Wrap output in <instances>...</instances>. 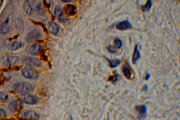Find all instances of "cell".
I'll return each mask as SVG.
<instances>
[{
	"label": "cell",
	"mask_w": 180,
	"mask_h": 120,
	"mask_svg": "<svg viewBox=\"0 0 180 120\" xmlns=\"http://www.w3.org/2000/svg\"><path fill=\"white\" fill-rule=\"evenodd\" d=\"M107 49L108 51L111 52V53H112V54H115L117 52V51L115 50V49L114 48V47L111 45H109L108 47H107Z\"/></svg>",
	"instance_id": "d4e9b609"
},
{
	"label": "cell",
	"mask_w": 180,
	"mask_h": 120,
	"mask_svg": "<svg viewBox=\"0 0 180 120\" xmlns=\"http://www.w3.org/2000/svg\"><path fill=\"white\" fill-rule=\"evenodd\" d=\"M143 89L144 90V91H147V90L148 89V86H147V85H145V86H144Z\"/></svg>",
	"instance_id": "83f0119b"
},
{
	"label": "cell",
	"mask_w": 180,
	"mask_h": 120,
	"mask_svg": "<svg viewBox=\"0 0 180 120\" xmlns=\"http://www.w3.org/2000/svg\"><path fill=\"white\" fill-rule=\"evenodd\" d=\"M24 46V43L21 41H15L10 45L9 49L12 51H16Z\"/></svg>",
	"instance_id": "e0dca14e"
},
{
	"label": "cell",
	"mask_w": 180,
	"mask_h": 120,
	"mask_svg": "<svg viewBox=\"0 0 180 120\" xmlns=\"http://www.w3.org/2000/svg\"><path fill=\"white\" fill-rule=\"evenodd\" d=\"M135 110L139 115V120H144L147 116V107L145 105L136 106Z\"/></svg>",
	"instance_id": "8992f818"
},
{
	"label": "cell",
	"mask_w": 180,
	"mask_h": 120,
	"mask_svg": "<svg viewBox=\"0 0 180 120\" xmlns=\"http://www.w3.org/2000/svg\"><path fill=\"white\" fill-rule=\"evenodd\" d=\"M22 74L25 78L29 79H36L38 76V73L36 70L29 66L25 67L22 69Z\"/></svg>",
	"instance_id": "7a4b0ae2"
},
{
	"label": "cell",
	"mask_w": 180,
	"mask_h": 120,
	"mask_svg": "<svg viewBox=\"0 0 180 120\" xmlns=\"http://www.w3.org/2000/svg\"><path fill=\"white\" fill-rule=\"evenodd\" d=\"M54 13L55 16L58 19L60 22H64L65 21V17L64 16V14L62 10V8L59 6H56L54 10Z\"/></svg>",
	"instance_id": "7c38bea8"
},
{
	"label": "cell",
	"mask_w": 180,
	"mask_h": 120,
	"mask_svg": "<svg viewBox=\"0 0 180 120\" xmlns=\"http://www.w3.org/2000/svg\"><path fill=\"white\" fill-rule=\"evenodd\" d=\"M141 58V54L138 49V45H136L134 49V52L132 56V63L133 64H136L138 59Z\"/></svg>",
	"instance_id": "5bb4252c"
},
{
	"label": "cell",
	"mask_w": 180,
	"mask_h": 120,
	"mask_svg": "<svg viewBox=\"0 0 180 120\" xmlns=\"http://www.w3.org/2000/svg\"><path fill=\"white\" fill-rule=\"evenodd\" d=\"M21 100L23 102L28 105H34L37 103L38 102L37 98L36 96L29 94L22 95Z\"/></svg>",
	"instance_id": "52a82bcc"
},
{
	"label": "cell",
	"mask_w": 180,
	"mask_h": 120,
	"mask_svg": "<svg viewBox=\"0 0 180 120\" xmlns=\"http://www.w3.org/2000/svg\"><path fill=\"white\" fill-rule=\"evenodd\" d=\"M122 71L125 77L128 79H132V72L130 68L127 65H124L122 67Z\"/></svg>",
	"instance_id": "ac0fdd59"
},
{
	"label": "cell",
	"mask_w": 180,
	"mask_h": 120,
	"mask_svg": "<svg viewBox=\"0 0 180 120\" xmlns=\"http://www.w3.org/2000/svg\"><path fill=\"white\" fill-rule=\"evenodd\" d=\"M14 88L16 93L21 95L29 94L32 92L34 89L33 86L27 82H18L14 85Z\"/></svg>",
	"instance_id": "6da1fadb"
},
{
	"label": "cell",
	"mask_w": 180,
	"mask_h": 120,
	"mask_svg": "<svg viewBox=\"0 0 180 120\" xmlns=\"http://www.w3.org/2000/svg\"><path fill=\"white\" fill-rule=\"evenodd\" d=\"M119 76V75L118 74H117V73H116V72H115L114 75H112V76H110L109 77V81H111L112 83L115 84L116 82L118 81Z\"/></svg>",
	"instance_id": "603a6c76"
},
{
	"label": "cell",
	"mask_w": 180,
	"mask_h": 120,
	"mask_svg": "<svg viewBox=\"0 0 180 120\" xmlns=\"http://www.w3.org/2000/svg\"><path fill=\"white\" fill-rule=\"evenodd\" d=\"M22 117L28 120H38L40 118V115L36 112L34 111H26L22 114Z\"/></svg>",
	"instance_id": "ba28073f"
},
{
	"label": "cell",
	"mask_w": 180,
	"mask_h": 120,
	"mask_svg": "<svg viewBox=\"0 0 180 120\" xmlns=\"http://www.w3.org/2000/svg\"><path fill=\"white\" fill-rule=\"evenodd\" d=\"M20 102L17 100H13L9 104V109L11 110L12 112H15L19 108Z\"/></svg>",
	"instance_id": "d6986e66"
},
{
	"label": "cell",
	"mask_w": 180,
	"mask_h": 120,
	"mask_svg": "<svg viewBox=\"0 0 180 120\" xmlns=\"http://www.w3.org/2000/svg\"><path fill=\"white\" fill-rule=\"evenodd\" d=\"M150 77V75L149 73H147L146 76H145V80L146 81H148V80L149 79Z\"/></svg>",
	"instance_id": "4316f807"
},
{
	"label": "cell",
	"mask_w": 180,
	"mask_h": 120,
	"mask_svg": "<svg viewBox=\"0 0 180 120\" xmlns=\"http://www.w3.org/2000/svg\"><path fill=\"white\" fill-rule=\"evenodd\" d=\"M18 61V58L13 55H6L0 59V64L2 66H11Z\"/></svg>",
	"instance_id": "3957f363"
},
{
	"label": "cell",
	"mask_w": 180,
	"mask_h": 120,
	"mask_svg": "<svg viewBox=\"0 0 180 120\" xmlns=\"http://www.w3.org/2000/svg\"><path fill=\"white\" fill-rule=\"evenodd\" d=\"M42 37V33L38 29H34L29 32L26 37L27 42H33L36 40H37L39 38Z\"/></svg>",
	"instance_id": "277c9868"
},
{
	"label": "cell",
	"mask_w": 180,
	"mask_h": 120,
	"mask_svg": "<svg viewBox=\"0 0 180 120\" xmlns=\"http://www.w3.org/2000/svg\"><path fill=\"white\" fill-rule=\"evenodd\" d=\"M6 112L3 109H0V118L6 117Z\"/></svg>",
	"instance_id": "484cf974"
},
{
	"label": "cell",
	"mask_w": 180,
	"mask_h": 120,
	"mask_svg": "<svg viewBox=\"0 0 180 120\" xmlns=\"http://www.w3.org/2000/svg\"><path fill=\"white\" fill-rule=\"evenodd\" d=\"M23 63L30 66L38 67L42 65L41 61L38 59L32 57H25L22 59Z\"/></svg>",
	"instance_id": "5b68a950"
},
{
	"label": "cell",
	"mask_w": 180,
	"mask_h": 120,
	"mask_svg": "<svg viewBox=\"0 0 180 120\" xmlns=\"http://www.w3.org/2000/svg\"><path fill=\"white\" fill-rule=\"evenodd\" d=\"M123 46V42L121 39H119L118 38H116L114 40V49H119L121 48Z\"/></svg>",
	"instance_id": "7402d4cb"
},
{
	"label": "cell",
	"mask_w": 180,
	"mask_h": 120,
	"mask_svg": "<svg viewBox=\"0 0 180 120\" xmlns=\"http://www.w3.org/2000/svg\"><path fill=\"white\" fill-rule=\"evenodd\" d=\"M64 11L68 16H73L76 13V7L74 4H68L64 7Z\"/></svg>",
	"instance_id": "8fae6325"
},
{
	"label": "cell",
	"mask_w": 180,
	"mask_h": 120,
	"mask_svg": "<svg viewBox=\"0 0 180 120\" xmlns=\"http://www.w3.org/2000/svg\"><path fill=\"white\" fill-rule=\"evenodd\" d=\"M9 28V18H7L1 25V29H0V32L3 34H6L8 32Z\"/></svg>",
	"instance_id": "2e32d148"
},
{
	"label": "cell",
	"mask_w": 180,
	"mask_h": 120,
	"mask_svg": "<svg viewBox=\"0 0 180 120\" xmlns=\"http://www.w3.org/2000/svg\"><path fill=\"white\" fill-rule=\"evenodd\" d=\"M25 12L29 15H31L33 14L34 13V10L33 8L30 4V2L28 1H25L24 3V6H23Z\"/></svg>",
	"instance_id": "9a60e30c"
},
{
	"label": "cell",
	"mask_w": 180,
	"mask_h": 120,
	"mask_svg": "<svg viewBox=\"0 0 180 120\" xmlns=\"http://www.w3.org/2000/svg\"><path fill=\"white\" fill-rule=\"evenodd\" d=\"M107 59V61L109 63V65L112 68H115L118 66H119L121 64V61L120 59H109V58H106Z\"/></svg>",
	"instance_id": "ffe728a7"
},
{
	"label": "cell",
	"mask_w": 180,
	"mask_h": 120,
	"mask_svg": "<svg viewBox=\"0 0 180 120\" xmlns=\"http://www.w3.org/2000/svg\"><path fill=\"white\" fill-rule=\"evenodd\" d=\"M116 28L118 30H122V31H123V30H126L132 28V25L129 22L128 19H126L123 21L118 23L116 25Z\"/></svg>",
	"instance_id": "30bf717a"
},
{
	"label": "cell",
	"mask_w": 180,
	"mask_h": 120,
	"mask_svg": "<svg viewBox=\"0 0 180 120\" xmlns=\"http://www.w3.org/2000/svg\"><path fill=\"white\" fill-rule=\"evenodd\" d=\"M153 6V3L151 1V0H148V1H147L146 4L144 6H141V10L145 12H149L150 10V9Z\"/></svg>",
	"instance_id": "44dd1931"
},
{
	"label": "cell",
	"mask_w": 180,
	"mask_h": 120,
	"mask_svg": "<svg viewBox=\"0 0 180 120\" xmlns=\"http://www.w3.org/2000/svg\"><path fill=\"white\" fill-rule=\"evenodd\" d=\"M8 98V95L4 93V92H0V100L1 101H6L7 100Z\"/></svg>",
	"instance_id": "cb8c5ba5"
},
{
	"label": "cell",
	"mask_w": 180,
	"mask_h": 120,
	"mask_svg": "<svg viewBox=\"0 0 180 120\" xmlns=\"http://www.w3.org/2000/svg\"><path fill=\"white\" fill-rule=\"evenodd\" d=\"M59 26L55 22H51L49 24L48 29L50 33L53 34H57L59 32Z\"/></svg>",
	"instance_id": "4fadbf2b"
},
{
	"label": "cell",
	"mask_w": 180,
	"mask_h": 120,
	"mask_svg": "<svg viewBox=\"0 0 180 120\" xmlns=\"http://www.w3.org/2000/svg\"><path fill=\"white\" fill-rule=\"evenodd\" d=\"M70 120H73V118L72 117H70Z\"/></svg>",
	"instance_id": "f1b7e54d"
},
{
	"label": "cell",
	"mask_w": 180,
	"mask_h": 120,
	"mask_svg": "<svg viewBox=\"0 0 180 120\" xmlns=\"http://www.w3.org/2000/svg\"><path fill=\"white\" fill-rule=\"evenodd\" d=\"M43 50V46L40 44L35 43L29 46L28 48V52L30 54L33 55H38L40 53L42 52Z\"/></svg>",
	"instance_id": "9c48e42d"
}]
</instances>
